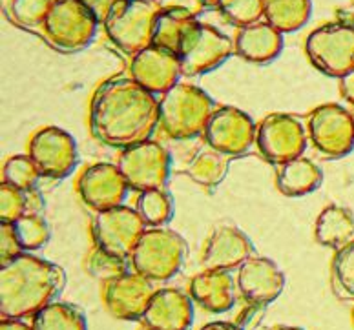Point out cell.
<instances>
[{"instance_id": "obj_1", "label": "cell", "mask_w": 354, "mask_h": 330, "mask_svg": "<svg viewBox=\"0 0 354 330\" xmlns=\"http://www.w3.org/2000/svg\"><path fill=\"white\" fill-rule=\"evenodd\" d=\"M159 126V101L130 75H117L97 88L90 102L91 135L127 150L152 139Z\"/></svg>"}, {"instance_id": "obj_2", "label": "cell", "mask_w": 354, "mask_h": 330, "mask_svg": "<svg viewBox=\"0 0 354 330\" xmlns=\"http://www.w3.org/2000/svg\"><path fill=\"white\" fill-rule=\"evenodd\" d=\"M66 284L64 270L55 263L22 252L0 264L2 320H24L55 301Z\"/></svg>"}, {"instance_id": "obj_3", "label": "cell", "mask_w": 354, "mask_h": 330, "mask_svg": "<svg viewBox=\"0 0 354 330\" xmlns=\"http://www.w3.org/2000/svg\"><path fill=\"white\" fill-rule=\"evenodd\" d=\"M216 110L212 97L201 88L177 82L159 101V126L177 141L199 137Z\"/></svg>"}, {"instance_id": "obj_4", "label": "cell", "mask_w": 354, "mask_h": 330, "mask_svg": "<svg viewBox=\"0 0 354 330\" xmlns=\"http://www.w3.org/2000/svg\"><path fill=\"white\" fill-rule=\"evenodd\" d=\"M159 13L153 0H121L111 8L102 26L108 39L122 53L133 57L153 44Z\"/></svg>"}, {"instance_id": "obj_5", "label": "cell", "mask_w": 354, "mask_h": 330, "mask_svg": "<svg viewBox=\"0 0 354 330\" xmlns=\"http://www.w3.org/2000/svg\"><path fill=\"white\" fill-rule=\"evenodd\" d=\"M99 21L82 0H53L41 35L53 50L77 53L95 39Z\"/></svg>"}, {"instance_id": "obj_6", "label": "cell", "mask_w": 354, "mask_h": 330, "mask_svg": "<svg viewBox=\"0 0 354 330\" xmlns=\"http://www.w3.org/2000/svg\"><path fill=\"white\" fill-rule=\"evenodd\" d=\"M187 258V243L170 229H147L132 254L133 272L162 283L179 272Z\"/></svg>"}, {"instance_id": "obj_7", "label": "cell", "mask_w": 354, "mask_h": 330, "mask_svg": "<svg viewBox=\"0 0 354 330\" xmlns=\"http://www.w3.org/2000/svg\"><path fill=\"white\" fill-rule=\"evenodd\" d=\"M305 53L316 70L342 79L354 70V24L336 21L319 26L307 37Z\"/></svg>"}, {"instance_id": "obj_8", "label": "cell", "mask_w": 354, "mask_h": 330, "mask_svg": "<svg viewBox=\"0 0 354 330\" xmlns=\"http://www.w3.org/2000/svg\"><path fill=\"white\" fill-rule=\"evenodd\" d=\"M234 42L214 26L196 21L183 35L177 57L185 77H196L216 70L232 55Z\"/></svg>"}, {"instance_id": "obj_9", "label": "cell", "mask_w": 354, "mask_h": 330, "mask_svg": "<svg viewBox=\"0 0 354 330\" xmlns=\"http://www.w3.org/2000/svg\"><path fill=\"white\" fill-rule=\"evenodd\" d=\"M145 230L147 224L139 212L124 204L97 212L91 221V235L95 246L124 261L132 260L133 250Z\"/></svg>"}, {"instance_id": "obj_10", "label": "cell", "mask_w": 354, "mask_h": 330, "mask_svg": "<svg viewBox=\"0 0 354 330\" xmlns=\"http://www.w3.org/2000/svg\"><path fill=\"white\" fill-rule=\"evenodd\" d=\"M117 166L128 186L141 193L165 190L170 177V155L167 148L152 139L122 150Z\"/></svg>"}, {"instance_id": "obj_11", "label": "cell", "mask_w": 354, "mask_h": 330, "mask_svg": "<svg viewBox=\"0 0 354 330\" xmlns=\"http://www.w3.org/2000/svg\"><path fill=\"white\" fill-rule=\"evenodd\" d=\"M309 135L322 155L345 157L354 148V121L351 110L339 104H322L309 113Z\"/></svg>"}, {"instance_id": "obj_12", "label": "cell", "mask_w": 354, "mask_h": 330, "mask_svg": "<svg viewBox=\"0 0 354 330\" xmlns=\"http://www.w3.org/2000/svg\"><path fill=\"white\" fill-rule=\"evenodd\" d=\"M28 155L35 163L41 177L64 179L77 166L75 139L66 130L57 126H46L31 137L28 144Z\"/></svg>"}, {"instance_id": "obj_13", "label": "cell", "mask_w": 354, "mask_h": 330, "mask_svg": "<svg viewBox=\"0 0 354 330\" xmlns=\"http://www.w3.org/2000/svg\"><path fill=\"white\" fill-rule=\"evenodd\" d=\"M256 133L258 128L247 113L239 108L221 106L212 113L203 135L208 148L227 157H238L252 148Z\"/></svg>"}, {"instance_id": "obj_14", "label": "cell", "mask_w": 354, "mask_h": 330, "mask_svg": "<svg viewBox=\"0 0 354 330\" xmlns=\"http://www.w3.org/2000/svg\"><path fill=\"white\" fill-rule=\"evenodd\" d=\"M259 153L268 163H288L301 157L305 150V130L301 122L287 113H270L259 122L256 133Z\"/></svg>"}, {"instance_id": "obj_15", "label": "cell", "mask_w": 354, "mask_h": 330, "mask_svg": "<svg viewBox=\"0 0 354 330\" xmlns=\"http://www.w3.org/2000/svg\"><path fill=\"white\" fill-rule=\"evenodd\" d=\"M156 292L153 281L137 272H127L104 283L102 301L113 318L136 321L142 320Z\"/></svg>"}, {"instance_id": "obj_16", "label": "cell", "mask_w": 354, "mask_h": 330, "mask_svg": "<svg viewBox=\"0 0 354 330\" xmlns=\"http://www.w3.org/2000/svg\"><path fill=\"white\" fill-rule=\"evenodd\" d=\"M77 190L91 210L102 212L121 206L130 186L117 164L95 163L81 173Z\"/></svg>"}, {"instance_id": "obj_17", "label": "cell", "mask_w": 354, "mask_h": 330, "mask_svg": "<svg viewBox=\"0 0 354 330\" xmlns=\"http://www.w3.org/2000/svg\"><path fill=\"white\" fill-rule=\"evenodd\" d=\"M183 75L179 57L159 46H150L139 51L130 62V77L145 90L157 95L172 90Z\"/></svg>"}, {"instance_id": "obj_18", "label": "cell", "mask_w": 354, "mask_h": 330, "mask_svg": "<svg viewBox=\"0 0 354 330\" xmlns=\"http://www.w3.org/2000/svg\"><path fill=\"white\" fill-rule=\"evenodd\" d=\"M285 275L268 258L252 255L238 269V289L248 303L268 305L283 292Z\"/></svg>"}, {"instance_id": "obj_19", "label": "cell", "mask_w": 354, "mask_h": 330, "mask_svg": "<svg viewBox=\"0 0 354 330\" xmlns=\"http://www.w3.org/2000/svg\"><path fill=\"white\" fill-rule=\"evenodd\" d=\"M254 254L252 241L241 230L230 224H221L208 237L205 252H203V266L205 270H230L239 269Z\"/></svg>"}, {"instance_id": "obj_20", "label": "cell", "mask_w": 354, "mask_h": 330, "mask_svg": "<svg viewBox=\"0 0 354 330\" xmlns=\"http://www.w3.org/2000/svg\"><path fill=\"white\" fill-rule=\"evenodd\" d=\"M192 321V298L177 289L157 290L142 316V323L150 330H188Z\"/></svg>"}, {"instance_id": "obj_21", "label": "cell", "mask_w": 354, "mask_h": 330, "mask_svg": "<svg viewBox=\"0 0 354 330\" xmlns=\"http://www.w3.org/2000/svg\"><path fill=\"white\" fill-rule=\"evenodd\" d=\"M234 50L241 59L252 64H267L274 61L283 50V33L265 22L239 28Z\"/></svg>"}, {"instance_id": "obj_22", "label": "cell", "mask_w": 354, "mask_h": 330, "mask_svg": "<svg viewBox=\"0 0 354 330\" xmlns=\"http://www.w3.org/2000/svg\"><path fill=\"white\" fill-rule=\"evenodd\" d=\"M190 298L208 312L221 314L234 307V280L230 272L203 270L194 275L188 287Z\"/></svg>"}, {"instance_id": "obj_23", "label": "cell", "mask_w": 354, "mask_h": 330, "mask_svg": "<svg viewBox=\"0 0 354 330\" xmlns=\"http://www.w3.org/2000/svg\"><path fill=\"white\" fill-rule=\"evenodd\" d=\"M324 173L307 157H298L279 164L276 172V186L287 197H301L314 192L322 184Z\"/></svg>"}, {"instance_id": "obj_24", "label": "cell", "mask_w": 354, "mask_h": 330, "mask_svg": "<svg viewBox=\"0 0 354 330\" xmlns=\"http://www.w3.org/2000/svg\"><path fill=\"white\" fill-rule=\"evenodd\" d=\"M316 241L329 249H344L351 243L354 235V217L353 213L344 206L330 204L322 210L314 226Z\"/></svg>"}, {"instance_id": "obj_25", "label": "cell", "mask_w": 354, "mask_h": 330, "mask_svg": "<svg viewBox=\"0 0 354 330\" xmlns=\"http://www.w3.org/2000/svg\"><path fill=\"white\" fill-rule=\"evenodd\" d=\"M310 0H263L265 21L281 33H294L310 19Z\"/></svg>"}, {"instance_id": "obj_26", "label": "cell", "mask_w": 354, "mask_h": 330, "mask_svg": "<svg viewBox=\"0 0 354 330\" xmlns=\"http://www.w3.org/2000/svg\"><path fill=\"white\" fill-rule=\"evenodd\" d=\"M228 164L230 157L216 152L212 148H207L190 159V163L187 164V175L199 186L214 188L228 173Z\"/></svg>"}, {"instance_id": "obj_27", "label": "cell", "mask_w": 354, "mask_h": 330, "mask_svg": "<svg viewBox=\"0 0 354 330\" xmlns=\"http://www.w3.org/2000/svg\"><path fill=\"white\" fill-rule=\"evenodd\" d=\"M31 330H88L81 309L53 301L33 316Z\"/></svg>"}, {"instance_id": "obj_28", "label": "cell", "mask_w": 354, "mask_h": 330, "mask_svg": "<svg viewBox=\"0 0 354 330\" xmlns=\"http://www.w3.org/2000/svg\"><path fill=\"white\" fill-rule=\"evenodd\" d=\"M198 19L188 17L179 11H161L157 17L156 31H153V46L165 48L177 55L179 42H181L185 31Z\"/></svg>"}, {"instance_id": "obj_29", "label": "cell", "mask_w": 354, "mask_h": 330, "mask_svg": "<svg viewBox=\"0 0 354 330\" xmlns=\"http://www.w3.org/2000/svg\"><path fill=\"white\" fill-rule=\"evenodd\" d=\"M137 212L150 229H159L172 219L174 201L165 190L142 192L137 199Z\"/></svg>"}, {"instance_id": "obj_30", "label": "cell", "mask_w": 354, "mask_h": 330, "mask_svg": "<svg viewBox=\"0 0 354 330\" xmlns=\"http://www.w3.org/2000/svg\"><path fill=\"white\" fill-rule=\"evenodd\" d=\"M53 0H10L8 19L24 30H42Z\"/></svg>"}, {"instance_id": "obj_31", "label": "cell", "mask_w": 354, "mask_h": 330, "mask_svg": "<svg viewBox=\"0 0 354 330\" xmlns=\"http://www.w3.org/2000/svg\"><path fill=\"white\" fill-rule=\"evenodd\" d=\"M13 230L19 239L22 252H33L42 249L50 241V226L39 213H26L13 223Z\"/></svg>"}, {"instance_id": "obj_32", "label": "cell", "mask_w": 354, "mask_h": 330, "mask_svg": "<svg viewBox=\"0 0 354 330\" xmlns=\"http://www.w3.org/2000/svg\"><path fill=\"white\" fill-rule=\"evenodd\" d=\"M221 15L234 26L256 24L263 17V0H216V6Z\"/></svg>"}, {"instance_id": "obj_33", "label": "cell", "mask_w": 354, "mask_h": 330, "mask_svg": "<svg viewBox=\"0 0 354 330\" xmlns=\"http://www.w3.org/2000/svg\"><path fill=\"white\" fill-rule=\"evenodd\" d=\"M39 177H41V173H39L35 163L31 161L28 153L26 155H13L6 161L4 183L19 190H24V192H30L37 186Z\"/></svg>"}, {"instance_id": "obj_34", "label": "cell", "mask_w": 354, "mask_h": 330, "mask_svg": "<svg viewBox=\"0 0 354 330\" xmlns=\"http://www.w3.org/2000/svg\"><path fill=\"white\" fill-rule=\"evenodd\" d=\"M84 266H86V272L91 278L101 280L102 283H106V281L113 280V278H119V275L128 272V261L106 254L99 246H93L88 252V255L84 258Z\"/></svg>"}, {"instance_id": "obj_35", "label": "cell", "mask_w": 354, "mask_h": 330, "mask_svg": "<svg viewBox=\"0 0 354 330\" xmlns=\"http://www.w3.org/2000/svg\"><path fill=\"white\" fill-rule=\"evenodd\" d=\"M30 213V192L19 190L8 183H0V223L13 224Z\"/></svg>"}, {"instance_id": "obj_36", "label": "cell", "mask_w": 354, "mask_h": 330, "mask_svg": "<svg viewBox=\"0 0 354 330\" xmlns=\"http://www.w3.org/2000/svg\"><path fill=\"white\" fill-rule=\"evenodd\" d=\"M333 274L342 292L354 300V241L336 252L333 261Z\"/></svg>"}, {"instance_id": "obj_37", "label": "cell", "mask_w": 354, "mask_h": 330, "mask_svg": "<svg viewBox=\"0 0 354 330\" xmlns=\"http://www.w3.org/2000/svg\"><path fill=\"white\" fill-rule=\"evenodd\" d=\"M161 11H179L188 17L198 19L207 10V0H153Z\"/></svg>"}, {"instance_id": "obj_38", "label": "cell", "mask_w": 354, "mask_h": 330, "mask_svg": "<svg viewBox=\"0 0 354 330\" xmlns=\"http://www.w3.org/2000/svg\"><path fill=\"white\" fill-rule=\"evenodd\" d=\"M19 254H22V249L13 230V224L0 223V261L6 263Z\"/></svg>"}, {"instance_id": "obj_39", "label": "cell", "mask_w": 354, "mask_h": 330, "mask_svg": "<svg viewBox=\"0 0 354 330\" xmlns=\"http://www.w3.org/2000/svg\"><path fill=\"white\" fill-rule=\"evenodd\" d=\"M82 2L90 8L91 13H93L97 21H99V24H102L104 19L108 17V13L111 11V8H113L117 2H121V0H82Z\"/></svg>"}, {"instance_id": "obj_40", "label": "cell", "mask_w": 354, "mask_h": 330, "mask_svg": "<svg viewBox=\"0 0 354 330\" xmlns=\"http://www.w3.org/2000/svg\"><path fill=\"white\" fill-rule=\"evenodd\" d=\"M339 92L347 102L354 106V70H351L345 77L339 79Z\"/></svg>"}, {"instance_id": "obj_41", "label": "cell", "mask_w": 354, "mask_h": 330, "mask_svg": "<svg viewBox=\"0 0 354 330\" xmlns=\"http://www.w3.org/2000/svg\"><path fill=\"white\" fill-rule=\"evenodd\" d=\"M0 330H31V325H26L22 320H2Z\"/></svg>"}, {"instance_id": "obj_42", "label": "cell", "mask_w": 354, "mask_h": 330, "mask_svg": "<svg viewBox=\"0 0 354 330\" xmlns=\"http://www.w3.org/2000/svg\"><path fill=\"white\" fill-rule=\"evenodd\" d=\"M199 330H243V329L238 325H234V323H228V321H214V323H207V325L201 327Z\"/></svg>"}, {"instance_id": "obj_43", "label": "cell", "mask_w": 354, "mask_h": 330, "mask_svg": "<svg viewBox=\"0 0 354 330\" xmlns=\"http://www.w3.org/2000/svg\"><path fill=\"white\" fill-rule=\"evenodd\" d=\"M276 330H301V329H298V327H279V329Z\"/></svg>"}, {"instance_id": "obj_44", "label": "cell", "mask_w": 354, "mask_h": 330, "mask_svg": "<svg viewBox=\"0 0 354 330\" xmlns=\"http://www.w3.org/2000/svg\"><path fill=\"white\" fill-rule=\"evenodd\" d=\"M208 6H216V0H207Z\"/></svg>"}, {"instance_id": "obj_45", "label": "cell", "mask_w": 354, "mask_h": 330, "mask_svg": "<svg viewBox=\"0 0 354 330\" xmlns=\"http://www.w3.org/2000/svg\"><path fill=\"white\" fill-rule=\"evenodd\" d=\"M351 115H353V121H354V106L351 108Z\"/></svg>"}, {"instance_id": "obj_46", "label": "cell", "mask_w": 354, "mask_h": 330, "mask_svg": "<svg viewBox=\"0 0 354 330\" xmlns=\"http://www.w3.org/2000/svg\"><path fill=\"white\" fill-rule=\"evenodd\" d=\"M145 330H150V329H145Z\"/></svg>"}]
</instances>
